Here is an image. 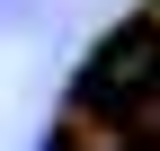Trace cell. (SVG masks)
Masks as SVG:
<instances>
[{
	"label": "cell",
	"instance_id": "6da1fadb",
	"mask_svg": "<svg viewBox=\"0 0 160 151\" xmlns=\"http://www.w3.org/2000/svg\"><path fill=\"white\" fill-rule=\"evenodd\" d=\"M53 151H160V0L71 80Z\"/></svg>",
	"mask_w": 160,
	"mask_h": 151
}]
</instances>
